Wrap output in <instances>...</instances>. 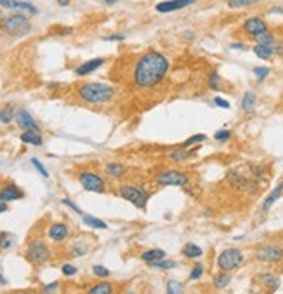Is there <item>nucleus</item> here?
<instances>
[{
	"instance_id": "72a5a7b5",
	"label": "nucleus",
	"mask_w": 283,
	"mask_h": 294,
	"mask_svg": "<svg viewBox=\"0 0 283 294\" xmlns=\"http://www.w3.org/2000/svg\"><path fill=\"white\" fill-rule=\"evenodd\" d=\"M167 294H184V287L177 280H169L167 282Z\"/></svg>"
},
{
	"instance_id": "7c9ffc66",
	"label": "nucleus",
	"mask_w": 283,
	"mask_h": 294,
	"mask_svg": "<svg viewBox=\"0 0 283 294\" xmlns=\"http://www.w3.org/2000/svg\"><path fill=\"white\" fill-rule=\"evenodd\" d=\"M87 251H89V246H87L86 242H75L70 249V254L71 256H84V254H87Z\"/></svg>"
},
{
	"instance_id": "ddd939ff",
	"label": "nucleus",
	"mask_w": 283,
	"mask_h": 294,
	"mask_svg": "<svg viewBox=\"0 0 283 294\" xmlns=\"http://www.w3.org/2000/svg\"><path fill=\"white\" fill-rule=\"evenodd\" d=\"M70 235V228L66 223H52L51 226L47 228V237L52 242H65Z\"/></svg>"
},
{
	"instance_id": "f03ea898",
	"label": "nucleus",
	"mask_w": 283,
	"mask_h": 294,
	"mask_svg": "<svg viewBox=\"0 0 283 294\" xmlns=\"http://www.w3.org/2000/svg\"><path fill=\"white\" fill-rule=\"evenodd\" d=\"M77 96L89 105L108 103L115 96V87L105 82H84L77 87Z\"/></svg>"
},
{
	"instance_id": "1a4fd4ad",
	"label": "nucleus",
	"mask_w": 283,
	"mask_h": 294,
	"mask_svg": "<svg viewBox=\"0 0 283 294\" xmlns=\"http://www.w3.org/2000/svg\"><path fill=\"white\" fill-rule=\"evenodd\" d=\"M156 183L162 186H184L188 183V176L181 171L169 169V171H163L156 176Z\"/></svg>"
},
{
	"instance_id": "6ab92c4d",
	"label": "nucleus",
	"mask_w": 283,
	"mask_h": 294,
	"mask_svg": "<svg viewBox=\"0 0 283 294\" xmlns=\"http://www.w3.org/2000/svg\"><path fill=\"white\" fill-rule=\"evenodd\" d=\"M163 258H165V251H163V249H150V251H144L143 254H141V261L148 263V265Z\"/></svg>"
},
{
	"instance_id": "2f4dec72",
	"label": "nucleus",
	"mask_w": 283,
	"mask_h": 294,
	"mask_svg": "<svg viewBox=\"0 0 283 294\" xmlns=\"http://www.w3.org/2000/svg\"><path fill=\"white\" fill-rule=\"evenodd\" d=\"M229 282H231V275H229V273H219L218 277L214 278V286L218 287V289L228 287Z\"/></svg>"
},
{
	"instance_id": "9d476101",
	"label": "nucleus",
	"mask_w": 283,
	"mask_h": 294,
	"mask_svg": "<svg viewBox=\"0 0 283 294\" xmlns=\"http://www.w3.org/2000/svg\"><path fill=\"white\" fill-rule=\"evenodd\" d=\"M14 122L21 131H37V133H42V131H40V126L37 124L35 118H33V115H31L28 110H24V108L16 110Z\"/></svg>"
},
{
	"instance_id": "49530a36",
	"label": "nucleus",
	"mask_w": 283,
	"mask_h": 294,
	"mask_svg": "<svg viewBox=\"0 0 283 294\" xmlns=\"http://www.w3.org/2000/svg\"><path fill=\"white\" fill-rule=\"evenodd\" d=\"M61 204H65L66 207H70V209H73L75 212H77V214H84V212L80 211V207H78V205H75V202H71L70 199H61Z\"/></svg>"
},
{
	"instance_id": "9b49d317",
	"label": "nucleus",
	"mask_w": 283,
	"mask_h": 294,
	"mask_svg": "<svg viewBox=\"0 0 283 294\" xmlns=\"http://www.w3.org/2000/svg\"><path fill=\"white\" fill-rule=\"evenodd\" d=\"M196 0H165V2H160L156 4V11L162 12V14H167V12H175L181 11V9H186L190 5H193Z\"/></svg>"
},
{
	"instance_id": "b1692460",
	"label": "nucleus",
	"mask_w": 283,
	"mask_h": 294,
	"mask_svg": "<svg viewBox=\"0 0 283 294\" xmlns=\"http://www.w3.org/2000/svg\"><path fill=\"white\" fill-rule=\"evenodd\" d=\"M16 242V237L11 231H0V251H9Z\"/></svg>"
},
{
	"instance_id": "412c9836",
	"label": "nucleus",
	"mask_w": 283,
	"mask_h": 294,
	"mask_svg": "<svg viewBox=\"0 0 283 294\" xmlns=\"http://www.w3.org/2000/svg\"><path fill=\"white\" fill-rule=\"evenodd\" d=\"M82 220H84V223H86L87 226L94 228V230H106V228H108V225L103 220H99V218H96V216L82 214Z\"/></svg>"
},
{
	"instance_id": "58836bf2",
	"label": "nucleus",
	"mask_w": 283,
	"mask_h": 294,
	"mask_svg": "<svg viewBox=\"0 0 283 294\" xmlns=\"http://www.w3.org/2000/svg\"><path fill=\"white\" fill-rule=\"evenodd\" d=\"M203 271H205V268H203L202 263H196V265L193 267V270H191L190 278H191V280H198V278L203 275Z\"/></svg>"
},
{
	"instance_id": "4c0bfd02",
	"label": "nucleus",
	"mask_w": 283,
	"mask_h": 294,
	"mask_svg": "<svg viewBox=\"0 0 283 294\" xmlns=\"http://www.w3.org/2000/svg\"><path fill=\"white\" fill-rule=\"evenodd\" d=\"M30 162H31V165H33V167H35L37 171H39V173H40V176H42V178H45V180H47V178H49V171H47V169H45V165H44L42 162L39 160V158H35V157H33Z\"/></svg>"
},
{
	"instance_id": "20e7f679",
	"label": "nucleus",
	"mask_w": 283,
	"mask_h": 294,
	"mask_svg": "<svg viewBox=\"0 0 283 294\" xmlns=\"http://www.w3.org/2000/svg\"><path fill=\"white\" fill-rule=\"evenodd\" d=\"M26 258L31 265L42 267L51 259V249L42 239H31L26 247Z\"/></svg>"
},
{
	"instance_id": "39448f33",
	"label": "nucleus",
	"mask_w": 283,
	"mask_h": 294,
	"mask_svg": "<svg viewBox=\"0 0 283 294\" xmlns=\"http://www.w3.org/2000/svg\"><path fill=\"white\" fill-rule=\"evenodd\" d=\"M118 193H120L122 199L134 204L137 209L146 207L148 199H150V193L141 188V186H136V184H122L120 188H118Z\"/></svg>"
},
{
	"instance_id": "6e6552de",
	"label": "nucleus",
	"mask_w": 283,
	"mask_h": 294,
	"mask_svg": "<svg viewBox=\"0 0 283 294\" xmlns=\"http://www.w3.org/2000/svg\"><path fill=\"white\" fill-rule=\"evenodd\" d=\"M256 259L261 263H278L283 259V247L276 244H266L256 251Z\"/></svg>"
},
{
	"instance_id": "4468645a",
	"label": "nucleus",
	"mask_w": 283,
	"mask_h": 294,
	"mask_svg": "<svg viewBox=\"0 0 283 294\" xmlns=\"http://www.w3.org/2000/svg\"><path fill=\"white\" fill-rule=\"evenodd\" d=\"M243 30L248 33V35H261V33L268 32V24H266V21L262 20V18H248L247 21L243 23Z\"/></svg>"
},
{
	"instance_id": "6e6d98bb",
	"label": "nucleus",
	"mask_w": 283,
	"mask_h": 294,
	"mask_svg": "<svg viewBox=\"0 0 283 294\" xmlns=\"http://www.w3.org/2000/svg\"><path fill=\"white\" fill-rule=\"evenodd\" d=\"M20 294H35L33 291H23V293H20Z\"/></svg>"
},
{
	"instance_id": "79ce46f5",
	"label": "nucleus",
	"mask_w": 283,
	"mask_h": 294,
	"mask_svg": "<svg viewBox=\"0 0 283 294\" xmlns=\"http://www.w3.org/2000/svg\"><path fill=\"white\" fill-rule=\"evenodd\" d=\"M229 137H231V131H228V129H221L214 134V139H216V141H221V143L228 141Z\"/></svg>"
},
{
	"instance_id": "4d7b16f0",
	"label": "nucleus",
	"mask_w": 283,
	"mask_h": 294,
	"mask_svg": "<svg viewBox=\"0 0 283 294\" xmlns=\"http://www.w3.org/2000/svg\"><path fill=\"white\" fill-rule=\"evenodd\" d=\"M0 282H2V284H5V278L2 277V275H0Z\"/></svg>"
},
{
	"instance_id": "603ef678",
	"label": "nucleus",
	"mask_w": 283,
	"mask_h": 294,
	"mask_svg": "<svg viewBox=\"0 0 283 294\" xmlns=\"http://www.w3.org/2000/svg\"><path fill=\"white\" fill-rule=\"evenodd\" d=\"M4 20H5V14H4V11L0 9V30H2V24H4Z\"/></svg>"
},
{
	"instance_id": "c03bdc74",
	"label": "nucleus",
	"mask_w": 283,
	"mask_h": 294,
	"mask_svg": "<svg viewBox=\"0 0 283 294\" xmlns=\"http://www.w3.org/2000/svg\"><path fill=\"white\" fill-rule=\"evenodd\" d=\"M58 289H59V282L45 284V286L42 287V294H54Z\"/></svg>"
},
{
	"instance_id": "a18cd8bd",
	"label": "nucleus",
	"mask_w": 283,
	"mask_h": 294,
	"mask_svg": "<svg viewBox=\"0 0 283 294\" xmlns=\"http://www.w3.org/2000/svg\"><path fill=\"white\" fill-rule=\"evenodd\" d=\"M103 40H106V42H122V40H125V35L124 33H113V35L103 37Z\"/></svg>"
},
{
	"instance_id": "e433bc0d",
	"label": "nucleus",
	"mask_w": 283,
	"mask_h": 294,
	"mask_svg": "<svg viewBox=\"0 0 283 294\" xmlns=\"http://www.w3.org/2000/svg\"><path fill=\"white\" fill-rule=\"evenodd\" d=\"M205 139H207V136H205V134H195V136L188 137L186 141L182 143V146H184V148H188V146H193V145H196V143H202V141H205Z\"/></svg>"
},
{
	"instance_id": "c9c22d12",
	"label": "nucleus",
	"mask_w": 283,
	"mask_h": 294,
	"mask_svg": "<svg viewBox=\"0 0 283 294\" xmlns=\"http://www.w3.org/2000/svg\"><path fill=\"white\" fill-rule=\"evenodd\" d=\"M259 2V0H228V5L231 9H241V7H247V5H252Z\"/></svg>"
},
{
	"instance_id": "0eeeda50",
	"label": "nucleus",
	"mask_w": 283,
	"mask_h": 294,
	"mask_svg": "<svg viewBox=\"0 0 283 294\" xmlns=\"http://www.w3.org/2000/svg\"><path fill=\"white\" fill-rule=\"evenodd\" d=\"M243 263V252L240 249H226L221 254L218 256V267L221 268L222 271H231L235 268H238Z\"/></svg>"
},
{
	"instance_id": "c756f323",
	"label": "nucleus",
	"mask_w": 283,
	"mask_h": 294,
	"mask_svg": "<svg viewBox=\"0 0 283 294\" xmlns=\"http://www.w3.org/2000/svg\"><path fill=\"white\" fill-rule=\"evenodd\" d=\"M153 268H162V270H172V268H175L177 267V263L175 261H172V259H158V261H155V263H150Z\"/></svg>"
},
{
	"instance_id": "393cba45",
	"label": "nucleus",
	"mask_w": 283,
	"mask_h": 294,
	"mask_svg": "<svg viewBox=\"0 0 283 294\" xmlns=\"http://www.w3.org/2000/svg\"><path fill=\"white\" fill-rule=\"evenodd\" d=\"M256 92H252V90H247L243 94V99H241V108H243L245 112H252L254 108H256Z\"/></svg>"
},
{
	"instance_id": "bb28decb",
	"label": "nucleus",
	"mask_w": 283,
	"mask_h": 294,
	"mask_svg": "<svg viewBox=\"0 0 283 294\" xmlns=\"http://www.w3.org/2000/svg\"><path fill=\"white\" fill-rule=\"evenodd\" d=\"M261 282H262L266 287H271L273 291L280 287V278L276 277V275L269 273V271H266V273L261 275Z\"/></svg>"
},
{
	"instance_id": "f257e3e1",
	"label": "nucleus",
	"mask_w": 283,
	"mask_h": 294,
	"mask_svg": "<svg viewBox=\"0 0 283 294\" xmlns=\"http://www.w3.org/2000/svg\"><path fill=\"white\" fill-rule=\"evenodd\" d=\"M169 68L171 63L165 54L158 51L144 52L134 67V84L139 89H152L167 77Z\"/></svg>"
},
{
	"instance_id": "f704fd0d",
	"label": "nucleus",
	"mask_w": 283,
	"mask_h": 294,
	"mask_svg": "<svg viewBox=\"0 0 283 294\" xmlns=\"http://www.w3.org/2000/svg\"><path fill=\"white\" fill-rule=\"evenodd\" d=\"M221 82H222V79L219 77L218 71H212V73L209 75V87L212 90H219V89H221Z\"/></svg>"
},
{
	"instance_id": "2eb2a0df",
	"label": "nucleus",
	"mask_w": 283,
	"mask_h": 294,
	"mask_svg": "<svg viewBox=\"0 0 283 294\" xmlns=\"http://www.w3.org/2000/svg\"><path fill=\"white\" fill-rule=\"evenodd\" d=\"M105 65V58H94V59H89V61H86V63L78 65L77 68H75V75H78V77H87V75H90L92 71L99 70V68Z\"/></svg>"
},
{
	"instance_id": "09e8293b",
	"label": "nucleus",
	"mask_w": 283,
	"mask_h": 294,
	"mask_svg": "<svg viewBox=\"0 0 283 294\" xmlns=\"http://www.w3.org/2000/svg\"><path fill=\"white\" fill-rule=\"evenodd\" d=\"M214 103H216L218 106H221V108H224V110H228V108H229V103L226 101V99L219 98V96H216V98H214Z\"/></svg>"
},
{
	"instance_id": "864d4df0",
	"label": "nucleus",
	"mask_w": 283,
	"mask_h": 294,
	"mask_svg": "<svg viewBox=\"0 0 283 294\" xmlns=\"http://www.w3.org/2000/svg\"><path fill=\"white\" fill-rule=\"evenodd\" d=\"M229 47L231 49H245V45H241V44H231Z\"/></svg>"
},
{
	"instance_id": "de8ad7c7",
	"label": "nucleus",
	"mask_w": 283,
	"mask_h": 294,
	"mask_svg": "<svg viewBox=\"0 0 283 294\" xmlns=\"http://www.w3.org/2000/svg\"><path fill=\"white\" fill-rule=\"evenodd\" d=\"M16 2H18V0H0V7L16 11Z\"/></svg>"
},
{
	"instance_id": "37998d69",
	"label": "nucleus",
	"mask_w": 283,
	"mask_h": 294,
	"mask_svg": "<svg viewBox=\"0 0 283 294\" xmlns=\"http://www.w3.org/2000/svg\"><path fill=\"white\" fill-rule=\"evenodd\" d=\"M61 271H63V275H66V277H73L78 270H77L75 265H71V263H65V265L61 267Z\"/></svg>"
},
{
	"instance_id": "423d86ee",
	"label": "nucleus",
	"mask_w": 283,
	"mask_h": 294,
	"mask_svg": "<svg viewBox=\"0 0 283 294\" xmlns=\"http://www.w3.org/2000/svg\"><path fill=\"white\" fill-rule=\"evenodd\" d=\"M78 183L82 184V188L92 193H105L106 192V183L101 176L92 171H82L78 173Z\"/></svg>"
},
{
	"instance_id": "dca6fc26",
	"label": "nucleus",
	"mask_w": 283,
	"mask_h": 294,
	"mask_svg": "<svg viewBox=\"0 0 283 294\" xmlns=\"http://www.w3.org/2000/svg\"><path fill=\"white\" fill-rule=\"evenodd\" d=\"M21 143L31 146H42L44 145V137L42 133H37V131H23V134L20 136Z\"/></svg>"
},
{
	"instance_id": "a19ab883",
	"label": "nucleus",
	"mask_w": 283,
	"mask_h": 294,
	"mask_svg": "<svg viewBox=\"0 0 283 294\" xmlns=\"http://www.w3.org/2000/svg\"><path fill=\"white\" fill-rule=\"evenodd\" d=\"M92 273L96 275V277H101V278L109 277V270L106 267H101V265H94V267H92Z\"/></svg>"
},
{
	"instance_id": "ea45409f",
	"label": "nucleus",
	"mask_w": 283,
	"mask_h": 294,
	"mask_svg": "<svg viewBox=\"0 0 283 294\" xmlns=\"http://www.w3.org/2000/svg\"><path fill=\"white\" fill-rule=\"evenodd\" d=\"M252 71H254V75L257 77V80H261V82H262V80L269 75V68L268 67H256Z\"/></svg>"
},
{
	"instance_id": "8fccbe9b",
	"label": "nucleus",
	"mask_w": 283,
	"mask_h": 294,
	"mask_svg": "<svg viewBox=\"0 0 283 294\" xmlns=\"http://www.w3.org/2000/svg\"><path fill=\"white\" fill-rule=\"evenodd\" d=\"M7 209H9L7 202H4V200H0V214H2V212H7Z\"/></svg>"
},
{
	"instance_id": "3c124183",
	"label": "nucleus",
	"mask_w": 283,
	"mask_h": 294,
	"mask_svg": "<svg viewBox=\"0 0 283 294\" xmlns=\"http://www.w3.org/2000/svg\"><path fill=\"white\" fill-rule=\"evenodd\" d=\"M71 0H58V4L61 5V7H66V5H70Z\"/></svg>"
},
{
	"instance_id": "cd10ccee",
	"label": "nucleus",
	"mask_w": 283,
	"mask_h": 294,
	"mask_svg": "<svg viewBox=\"0 0 283 294\" xmlns=\"http://www.w3.org/2000/svg\"><path fill=\"white\" fill-rule=\"evenodd\" d=\"M190 157H191V152H188L186 148H177L169 153V158L174 162H186Z\"/></svg>"
},
{
	"instance_id": "a878e982",
	"label": "nucleus",
	"mask_w": 283,
	"mask_h": 294,
	"mask_svg": "<svg viewBox=\"0 0 283 294\" xmlns=\"http://www.w3.org/2000/svg\"><path fill=\"white\" fill-rule=\"evenodd\" d=\"M182 254L186 256V258H190V259H195V258H200V256L203 254V251H202V247H198L196 244H186L184 246V249H182Z\"/></svg>"
},
{
	"instance_id": "5fc2aeb1",
	"label": "nucleus",
	"mask_w": 283,
	"mask_h": 294,
	"mask_svg": "<svg viewBox=\"0 0 283 294\" xmlns=\"http://www.w3.org/2000/svg\"><path fill=\"white\" fill-rule=\"evenodd\" d=\"M106 5H115V4H118V0H103Z\"/></svg>"
},
{
	"instance_id": "f3484780",
	"label": "nucleus",
	"mask_w": 283,
	"mask_h": 294,
	"mask_svg": "<svg viewBox=\"0 0 283 294\" xmlns=\"http://www.w3.org/2000/svg\"><path fill=\"white\" fill-rule=\"evenodd\" d=\"M282 193H283V181H280L278 183V186H276L275 190H273L271 193H269L268 197H266V200H264V204H262V212H268L269 209L273 207V204H275L276 200L282 197Z\"/></svg>"
},
{
	"instance_id": "aec40b11",
	"label": "nucleus",
	"mask_w": 283,
	"mask_h": 294,
	"mask_svg": "<svg viewBox=\"0 0 283 294\" xmlns=\"http://www.w3.org/2000/svg\"><path fill=\"white\" fill-rule=\"evenodd\" d=\"M113 291H115V286H113L111 282L103 280V282L94 284V286L87 291V294H113Z\"/></svg>"
},
{
	"instance_id": "5701e85b",
	"label": "nucleus",
	"mask_w": 283,
	"mask_h": 294,
	"mask_svg": "<svg viewBox=\"0 0 283 294\" xmlns=\"http://www.w3.org/2000/svg\"><path fill=\"white\" fill-rule=\"evenodd\" d=\"M273 45H275V44H273ZM273 45H261V44H257V45L252 49V51H254V54H256L259 59L268 61V59H271V56L275 54V52H273Z\"/></svg>"
},
{
	"instance_id": "473e14b6",
	"label": "nucleus",
	"mask_w": 283,
	"mask_h": 294,
	"mask_svg": "<svg viewBox=\"0 0 283 294\" xmlns=\"http://www.w3.org/2000/svg\"><path fill=\"white\" fill-rule=\"evenodd\" d=\"M16 11H28L30 14H39V9L35 5L30 4V2H21V0L16 2Z\"/></svg>"
},
{
	"instance_id": "f8f14e48",
	"label": "nucleus",
	"mask_w": 283,
	"mask_h": 294,
	"mask_svg": "<svg viewBox=\"0 0 283 294\" xmlns=\"http://www.w3.org/2000/svg\"><path fill=\"white\" fill-rule=\"evenodd\" d=\"M24 197V192L14 183H7L4 186H0V200L4 202H14V200H21Z\"/></svg>"
},
{
	"instance_id": "7ed1b4c3",
	"label": "nucleus",
	"mask_w": 283,
	"mask_h": 294,
	"mask_svg": "<svg viewBox=\"0 0 283 294\" xmlns=\"http://www.w3.org/2000/svg\"><path fill=\"white\" fill-rule=\"evenodd\" d=\"M2 32L9 37H14V39H21V37H26L31 32V23L21 12H12V14L5 16Z\"/></svg>"
},
{
	"instance_id": "4be33fe9",
	"label": "nucleus",
	"mask_w": 283,
	"mask_h": 294,
	"mask_svg": "<svg viewBox=\"0 0 283 294\" xmlns=\"http://www.w3.org/2000/svg\"><path fill=\"white\" fill-rule=\"evenodd\" d=\"M14 115L16 110L12 105H5L0 108V124H4V126H9L12 120H14Z\"/></svg>"
},
{
	"instance_id": "a211bd4d",
	"label": "nucleus",
	"mask_w": 283,
	"mask_h": 294,
	"mask_svg": "<svg viewBox=\"0 0 283 294\" xmlns=\"http://www.w3.org/2000/svg\"><path fill=\"white\" fill-rule=\"evenodd\" d=\"M105 173L108 174L109 178H113V180H120L125 174V165L118 164V162H109L105 167Z\"/></svg>"
},
{
	"instance_id": "13d9d810",
	"label": "nucleus",
	"mask_w": 283,
	"mask_h": 294,
	"mask_svg": "<svg viewBox=\"0 0 283 294\" xmlns=\"http://www.w3.org/2000/svg\"><path fill=\"white\" fill-rule=\"evenodd\" d=\"M129 294H134V293H129Z\"/></svg>"
},
{
	"instance_id": "c85d7f7f",
	"label": "nucleus",
	"mask_w": 283,
	"mask_h": 294,
	"mask_svg": "<svg viewBox=\"0 0 283 294\" xmlns=\"http://www.w3.org/2000/svg\"><path fill=\"white\" fill-rule=\"evenodd\" d=\"M254 40H256L257 44H261V45H273V44L276 42L275 35H271L269 32H264V33H261V35H256Z\"/></svg>"
}]
</instances>
